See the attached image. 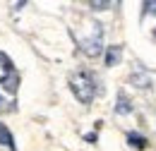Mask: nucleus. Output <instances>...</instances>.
<instances>
[{
    "label": "nucleus",
    "instance_id": "nucleus-5",
    "mask_svg": "<svg viewBox=\"0 0 156 151\" xmlns=\"http://www.w3.org/2000/svg\"><path fill=\"white\" fill-rule=\"evenodd\" d=\"M115 113L120 115H127V113H132V106H130V101H127V96L122 94H118V106H115Z\"/></svg>",
    "mask_w": 156,
    "mask_h": 151
},
{
    "label": "nucleus",
    "instance_id": "nucleus-7",
    "mask_svg": "<svg viewBox=\"0 0 156 151\" xmlns=\"http://www.w3.org/2000/svg\"><path fill=\"white\" fill-rule=\"evenodd\" d=\"M127 142H130V146H135V149H147V139H144L142 134H137V132L127 134Z\"/></svg>",
    "mask_w": 156,
    "mask_h": 151
},
{
    "label": "nucleus",
    "instance_id": "nucleus-1",
    "mask_svg": "<svg viewBox=\"0 0 156 151\" xmlns=\"http://www.w3.org/2000/svg\"><path fill=\"white\" fill-rule=\"evenodd\" d=\"M70 86H72V94L77 96L79 103H91L94 101L96 84H94V77L89 72H75L70 77Z\"/></svg>",
    "mask_w": 156,
    "mask_h": 151
},
{
    "label": "nucleus",
    "instance_id": "nucleus-10",
    "mask_svg": "<svg viewBox=\"0 0 156 151\" xmlns=\"http://www.w3.org/2000/svg\"><path fill=\"white\" fill-rule=\"evenodd\" d=\"M0 103H2V98H0Z\"/></svg>",
    "mask_w": 156,
    "mask_h": 151
},
{
    "label": "nucleus",
    "instance_id": "nucleus-8",
    "mask_svg": "<svg viewBox=\"0 0 156 151\" xmlns=\"http://www.w3.org/2000/svg\"><path fill=\"white\" fill-rule=\"evenodd\" d=\"M144 15H156V0L144 2Z\"/></svg>",
    "mask_w": 156,
    "mask_h": 151
},
{
    "label": "nucleus",
    "instance_id": "nucleus-2",
    "mask_svg": "<svg viewBox=\"0 0 156 151\" xmlns=\"http://www.w3.org/2000/svg\"><path fill=\"white\" fill-rule=\"evenodd\" d=\"M101 48H103V34H101V24H94V34L89 38H84V43H82V51L87 53L89 58H96L101 53Z\"/></svg>",
    "mask_w": 156,
    "mask_h": 151
},
{
    "label": "nucleus",
    "instance_id": "nucleus-3",
    "mask_svg": "<svg viewBox=\"0 0 156 151\" xmlns=\"http://www.w3.org/2000/svg\"><path fill=\"white\" fill-rule=\"evenodd\" d=\"M120 46H108V51H106V65L108 67H113V65H118V60H120Z\"/></svg>",
    "mask_w": 156,
    "mask_h": 151
},
{
    "label": "nucleus",
    "instance_id": "nucleus-4",
    "mask_svg": "<svg viewBox=\"0 0 156 151\" xmlns=\"http://www.w3.org/2000/svg\"><path fill=\"white\" fill-rule=\"evenodd\" d=\"M12 72V62H10V58L5 55V53H0V82H5L7 77Z\"/></svg>",
    "mask_w": 156,
    "mask_h": 151
},
{
    "label": "nucleus",
    "instance_id": "nucleus-6",
    "mask_svg": "<svg viewBox=\"0 0 156 151\" xmlns=\"http://www.w3.org/2000/svg\"><path fill=\"white\" fill-rule=\"evenodd\" d=\"M0 144H2V146H10V149L15 151V139H12V132H10L2 122H0Z\"/></svg>",
    "mask_w": 156,
    "mask_h": 151
},
{
    "label": "nucleus",
    "instance_id": "nucleus-9",
    "mask_svg": "<svg viewBox=\"0 0 156 151\" xmlns=\"http://www.w3.org/2000/svg\"><path fill=\"white\" fill-rule=\"evenodd\" d=\"M94 10H106V7H111V2H89Z\"/></svg>",
    "mask_w": 156,
    "mask_h": 151
}]
</instances>
